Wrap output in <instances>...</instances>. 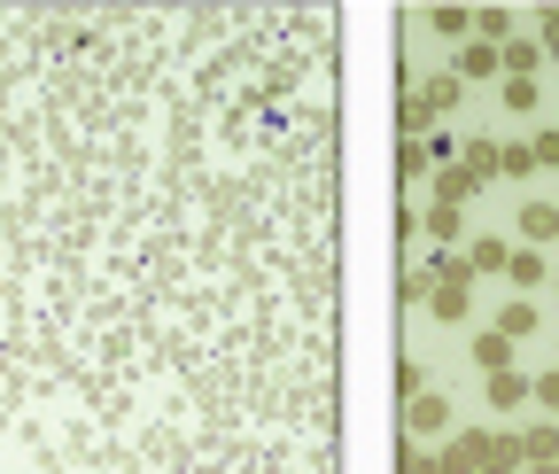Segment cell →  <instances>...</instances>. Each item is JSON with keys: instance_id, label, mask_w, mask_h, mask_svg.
Masks as SVG:
<instances>
[{"instance_id": "ac0fdd59", "label": "cell", "mask_w": 559, "mask_h": 474, "mask_svg": "<svg viewBox=\"0 0 559 474\" xmlns=\"http://www.w3.org/2000/svg\"><path fill=\"white\" fill-rule=\"evenodd\" d=\"M536 396H544V404H559V374H544V381H536Z\"/></svg>"}, {"instance_id": "7a4b0ae2", "label": "cell", "mask_w": 559, "mask_h": 474, "mask_svg": "<svg viewBox=\"0 0 559 474\" xmlns=\"http://www.w3.org/2000/svg\"><path fill=\"white\" fill-rule=\"evenodd\" d=\"M466 187H474V171H466V164H451V171L436 179V211H459V202H466Z\"/></svg>"}, {"instance_id": "2e32d148", "label": "cell", "mask_w": 559, "mask_h": 474, "mask_svg": "<svg viewBox=\"0 0 559 474\" xmlns=\"http://www.w3.org/2000/svg\"><path fill=\"white\" fill-rule=\"evenodd\" d=\"M528 156H536V164H559V132H536V141H528Z\"/></svg>"}, {"instance_id": "6da1fadb", "label": "cell", "mask_w": 559, "mask_h": 474, "mask_svg": "<svg viewBox=\"0 0 559 474\" xmlns=\"http://www.w3.org/2000/svg\"><path fill=\"white\" fill-rule=\"evenodd\" d=\"M481 466H489V436H459L443 451V474H481Z\"/></svg>"}, {"instance_id": "ffe728a7", "label": "cell", "mask_w": 559, "mask_h": 474, "mask_svg": "<svg viewBox=\"0 0 559 474\" xmlns=\"http://www.w3.org/2000/svg\"><path fill=\"white\" fill-rule=\"evenodd\" d=\"M536 474H559V466H536Z\"/></svg>"}, {"instance_id": "3957f363", "label": "cell", "mask_w": 559, "mask_h": 474, "mask_svg": "<svg viewBox=\"0 0 559 474\" xmlns=\"http://www.w3.org/2000/svg\"><path fill=\"white\" fill-rule=\"evenodd\" d=\"M506 79H536V39H506Z\"/></svg>"}, {"instance_id": "52a82bcc", "label": "cell", "mask_w": 559, "mask_h": 474, "mask_svg": "<svg viewBox=\"0 0 559 474\" xmlns=\"http://www.w3.org/2000/svg\"><path fill=\"white\" fill-rule=\"evenodd\" d=\"M474 358H481L489 374H506V358H513V343H506V334H481V343H474Z\"/></svg>"}, {"instance_id": "9a60e30c", "label": "cell", "mask_w": 559, "mask_h": 474, "mask_svg": "<svg viewBox=\"0 0 559 474\" xmlns=\"http://www.w3.org/2000/svg\"><path fill=\"white\" fill-rule=\"evenodd\" d=\"M459 102V79H428V109H451Z\"/></svg>"}, {"instance_id": "30bf717a", "label": "cell", "mask_w": 559, "mask_h": 474, "mask_svg": "<svg viewBox=\"0 0 559 474\" xmlns=\"http://www.w3.org/2000/svg\"><path fill=\"white\" fill-rule=\"evenodd\" d=\"M489 396H498V404H521L528 381H521V374H489Z\"/></svg>"}, {"instance_id": "277c9868", "label": "cell", "mask_w": 559, "mask_h": 474, "mask_svg": "<svg viewBox=\"0 0 559 474\" xmlns=\"http://www.w3.org/2000/svg\"><path fill=\"white\" fill-rule=\"evenodd\" d=\"M521 234H528V241H551V234H559V211H551V202H528V211H521Z\"/></svg>"}, {"instance_id": "d6986e66", "label": "cell", "mask_w": 559, "mask_h": 474, "mask_svg": "<svg viewBox=\"0 0 559 474\" xmlns=\"http://www.w3.org/2000/svg\"><path fill=\"white\" fill-rule=\"evenodd\" d=\"M544 47H559V9H544Z\"/></svg>"}, {"instance_id": "ba28073f", "label": "cell", "mask_w": 559, "mask_h": 474, "mask_svg": "<svg viewBox=\"0 0 559 474\" xmlns=\"http://www.w3.org/2000/svg\"><path fill=\"white\" fill-rule=\"evenodd\" d=\"M404 413H412V428H443V396H412Z\"/></svg>"}, {"instance_id": "e0dca14e", "label": "cell", "mask_w": 559, "mask_h": 474, "mask_svg": "<svg viewBox=\"0 0 559 474\" xmlns=\"http://www.w3.org/2000/svg\"><path fill=\"white\" fill-rule=\"evenodd\" d=\"M404 474H443V459H428V451H404Z\"/></svg>"}, {"instance_id": "5b68a950", "label": "cell", "mask_w": 559, "mask_h": 474, "mask_svg": "<svg viewBox=\"0 0 559 474\" xmlns=\"http://www.w3.org/2000/svg\"><path fill=\"white\" fill-rule=\"evenodd\" d=\"M428 304H436V319H466V281H443Z\"/></svg>"}, {"instance_id": "5bb4252c", "label": "cell", "mask_w": 559, "mask_h": 474, "mask_svg": "<svg viewBox=\"0 0 559 474\" xmlns=\"http://www.w3.org/2000/svg\"><path fill=\"white\" fill-rule=\"evenodd\" d=\"M428 117H436V109H428V94H412V102H404V141H412V132L428 125Z\"/></svg>"}, {"instance_id": "7c38bea8", "label": "cell", "mask_w": 559, "mask_h": 474, "mask_svg": "<svg viewBox=\"0 0 559 474\" xmlns=\"http://www.w3.org/2000/svg\"><path fill=\"white\" fill-rule=\"evenodd\" d=\"M498 62H506L498 47H466V79H481V71H498Z\"/></svg>"}, {"instance_id": "4fadbf2b", "label": "cell", "mask_w": 559, "mask_h": 474, "mask_svg": "<svg viewBox=\"0 0 559 474\" xmlns=\"http://www.w3.org/2000/svg\"><path fill=\"white\" fill-rule=\"evenodd\" d=\"M506 109H536V79H506Z\"/></svg>"}, {"instance_id": "8fae6325", "label": "cell", "mask_w": 559, "mask_h": 474, "mask_svg": "<svg viewBox=\"0 0 559 474\" xmlns=\"http://www.w3.org/2000/svg\"><path fill=\"white\" fill-rule=\"evenodd\" d=\"M528 327H536V304H513V311L498 319V334H506V343H513V334H528Z\"/></svg>"}, {"instance_id": "8992f818", "label": "cell", "mask_w": 559, "mask_h": 474, "mask_svg": "<svg viewBox=\"0 0 559 474\" xmlns=\"http://www.w3.org/2000/svg\"><path fill=\"white\" fill-rule=\"evenodd\" d=\"M466 171H474V179H489V171H506V149H489V141H474V149H466Z\"/></svg>"}, {"instance_id": "9c48e42d", "label": "cell", "mask_w": 559, "mask_h": 474, "mask_svg": "<svg viewBox=\"0 0 559 474\" xmlns=\"http://www.w3.org/2000/svg\"><path fill=\"white\" fill-rule=\"evenodd\" d=\"M474 32H481V47H489V39H498V47L513 39V32H506V9H481V16H474Z\"/></svg>"}]
</instances>
